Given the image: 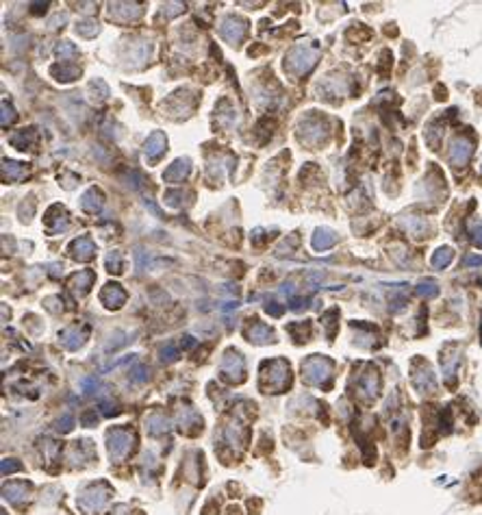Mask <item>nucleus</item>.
Here are the masks:
<instances>
[{
	"instance_id": "nucleus-1",
	"label": "nucleus",
	"mask_w": 482,
	"mask_h": 515,
	"mask_svg": "<svg viewBox=\"0 0 482 515\" xmlns=\"http://www.w3.org/2000/svg\"><path fill=\"white\" fill-rule=\"evenodd\" d=\"M322 54V48L317 46V42H298L289 48V52L285 54V63L283 68L287 74L296 76V78H302L317 66V59Z\"/></svg>"
},
{
	"instance_id": "nucleus-2",
	"label": "nucleus",
	"mask_w": 482,
	"mask_h": 515,
	"mask_svg": "<svg viewBox=\"0 0 482 515\" xmlns=\"http://www.w3.org/2000/svg\"><path fill=\"white\" fill-rule=\"evenodd\" d=\"M261 387L271 393L291 387V367L285 359H271L261 365Z\"/></svg>"
},
{
	"instance_id": "nucleus-3",
	"label": "nucleus",
	"mask_w": 482,
	"mask_h": 515,
	"mask_svg": "<svg viewBox=\"0 0 482 515\" xmlns=\"http://www.w3.org/2000/svg\"><path fill=\"white\" fill-rule=\"evenodd\" d=\"M332 372H334V363L328 356H322V354H311L302 363L304 381L324 389H328L332 385Z\"/></svg>"
},
{
	"instance_id": "nucleus-4",
	"label": "nucleus",
	"mask_w": 482,
	"mask_h": 515,
	"mask_svg": "<svg viewBox=\"0 0 482 515\" xmlns=\"http://www.w3.org/2000/svg\"><path fill=\"white\" fill-rule=\"evenodd\" d=\"M300 142H304L308 146H322L328 142L330 137V126L326 122V117L322 115H306L300 122Z\"/></svg>"
},
{
	"instance_id": "nucleus-5",
	"label": "nucleus",
	"mask_w": 482,
	"mask_h": 515,
	"mask_svg": "<svg viewBox=\"0 0 482 515\" xmlns=\"http://www.w3.org/2000/svg\"><path fill=\"white\" fill-rule=\"evenodd\" d=\"M133 444H135V435L126 428H113V430H109L107 433L109 454H111V459H115V461L129 457L131 450H133Z\"/></svg>"
},
{
	"instance_id": "nucleus-6",
	"label": "nucleus",
	"mask_w": 482,
	"mask_h": 515,
	"mask_svg": "<svg viewBox=\"0 0 482 515\" xmlns=\"http://www.w3.org/2000/svg\"><path fill=\"white\" fill-rule=\"evenodd\" d=\"M248 29H250V22L245 20V17L226 15L220 24V35H222V39H226L228 44L239 46L245 39V35H248Z\"/></svg>"
},
{
	"instance_id": "nucleus-7",
	"label": "nucleus",
	"mask_w": 482,
	"mask_h": 515,
	"mask_svg": "<svg viewBox=\"0 0 482 515\" xmlns=\"http://www.w3.org/2000/svg\"><path fill=\"white\" fill-rule=\"evenodd\" d=\"M220 374H222V379L230 381V383H243V379H245V361H243L241 352L226 350L222 363H220Z\"/></svg>"
},
{
	"instance_id": "nucleus-8",
	"label": "nucleus",
	"mask_w": 482,
	"mask_h": 515,
	"mask_svg": "<svg viewBox=\"0 0 482 515\" xmlns=\"http://www.w3.org/2000/svg\"><path fill=\"white\" fill-rule=\"evenodd\" d=\"M87 337H89V326L85 324V322H74V324L66 326L59 333V342H61L63 348H68V350L74 352L87 342Z\"/></svg>"
},
{
	"instance_id": "nucleus-9",
	"label": "nucleus",
	"mask_w": 482,
	"mask_h": 515,
	"mask_svg": "<svg viewBox=\"0 0 482 515\" xmlns=\"http://www.w3.org/2000/svg\"><path fill=\"white\" fill-rule=\"evenodd\" d=\"M109 496H111V489L104 485V483H98V485H92L87 487V489L83 491V496H80V507L87 509V511H96V509H102Z\"/></svg>"
},
{
	"instance_id": "nucleus-10",
	"label": "nucleus",
	"mask_w": 482,
	"mask_h": 515,
	"mask_svg": "<svg viewBox=\"0 0 482 515\" xmlns=\"http://www.w3.org/2000/svg\"><path fill=\"white\" fill-rule=\"evenodd\" d=\"M68 217L70 215H68L66 207H63V205H52L46 211V215H44V226H46V231L50 235H59L63 231H68V226H70V220Z\"/></svg>"
},
{
	"instance_id": "nucleus-11",
	"label": "nucleus",
	"mask_w": 482,
	"mask_h": 515,
	"mask_svg": "<svg viewBox=\"0 0 482 515\" xmlns=\"http://www.w3.org/2000/svg\"><path fill=\"white\" fill-rule=\"evenodd\" d=\"M243 335L248 337V342H252V344H271V342H276L274 330H271L267 324H263L259 318L248 320Z\"/></svg>"
},
{
	"instance_id": "nucleus-12",
	"label": "nucleus",
	"mask_w": 482,
	"mask_h": 515,
	"mask_svg": "<svg viewBox=\"0 0 482 515\" xmlns=\"http://www.w3.org/2000/svg\"><path fill=\"white\" fill-rule=\"evenodd\" d=\"M471 154H474V144H471L467 137H454L452 144H450V163L456 165V168H463L467 165Z\"/></svg>"
},
{
	"instance_id": "nucleus-13",
	"label": "nucleus",
	"mask_w": 482,
	"mask_h": 515,
	"mask_svg": "<svg viewBox=\"0 0 482 515\" xmlns=\"http://www.w3.org/2000/svg\"><path fill=\"white\" fill-rule=\"evenodd\" d=\"M111 20L115 22H131V20H137L143 13V5L141 3H111Z\"/></svg>"
},
{
	"instance_id": "nucleus-14",
	"label": "nucleus",
	"mask_w": 482,
	"mask_h": 515,
	"mask_svg": "<svg viewBox=\"0 0 482 515\" xmlns=\"http://www.w3.org/2000/svg\"><path fill=\"white\" fill-rule=\"evenodd\" d=\"M126 291L120 283H107L102 291H100V302L107 307V309H122L126 305Z\"/></svg>"
},
{
	"instance_id": "nucleus-15",
	"label": "nucleus",
	"mask_w": 482,
	"mask_h": 515,
	"mask_svg": "<svg viewBox=\"0 0 482 515\" xmlns=\"http://www.w3.org/2000/svg\"><path fill=\"white\" fill-rule=\"evenodd\" d=\"M165 150H167V137H165V133H161V131L150 133V137L143 144L145 159H148L150 163H154V161H159L163 154H165Z\"/></svg>"
},
{
	"instance_id": "nucleus-16",
	"label": "nucleus",
	"mask_w": 482,
	"mask_h": 515,
	"mask_svg": "<svg viewBox=\"0 0 482 515\" xmlns=\"http://www.w3.org/2000/svg\"><path fill=\"white\" fill-rule=\"evenodd\" d=\"M68 252L72 259H76V261H92L96 256V244H94V239L87 235L76 237L74 242L68 246Z\"/></svg>"
},
{
	"instance_id": "nucleus-17",
	"label": "nucleus",
	"mask_w": 482,
	"mask_h": 515,
	"mask_svg": "<svg viewBox=\"0 0 482 515\" xmlns=\"http://www.w3.org/2000/svg\"><path fill=\"white\" fill-rule=\"evenodd\" d=\"M96 283V272L94 270H78L76 274H72L68 279V289L76 296H85Z\"/></svg>"
},
{
	"instance_id": "nucleus-18",
	"label": "nucleus",
	"mask_w": 482,
	"mask_h": 515,
	"mask_svg": "<svg viewBox=\"0 0 482 515\" xmlns=\"http://www.w3.org/2000/svg\"><path fill=\"white\" fill-rule=\"evenodd\" d=\"M417 365V370L413 372V385L420 391H432L434 387H436V381H434V372H432V367L426 363V361H417L415 363Z\"/></svg>"
},
{
	"instance_id": "nucleus-19",
	"label": "nucleus",
	"mask_w": 482,
	"mask_h": 515,
	"mask_svg": "<svg viewBox=\"0 0 482 515\" xmlns=\"http://www.w3.org/2000/svg\"><path fill=\"white\" fill-rule=\"evenodd\" d=\"M104 207V194L100 187H89L83 196H80V209L89 215H98Z\"/></svg>"
},
{
	"instance_id": "nucleus-20",
	"label": "nucleus",
	"mask_w": 482,
	"mask_h": 515,
	"mask_svg": "<svg viewBox=\"0 0 482 515\" xmlns=\"http://www.w3.org/2000/svg\"><path fill=\"white\" fill-rule=\"evenodd\" d=\"M9 144L17 150H33V146L37 144V128L29 126V128H22V131H15L13 135H9Z\"/></svg>"
},
{
	"instance_id": "nucleus-21",
	"label": "nucleus",
	"mask_w": 482,
	"mask_h": 515,
	"mask_svg": "<svg viewBox=\"0 0 482 515\" xmlns=\"http://www.w3.org/2000/svg\"><path fill=\"white\" fill-rule=\"evenodd\" d=\"M378 389H380V376H378V370H376V367H369L365 374H361V379H359V391H361L367 400H371V398L378 396Z\"/></svg>"
},
{
	"instance_id": "nucleus-22",
	"label": "nucleus",
	"mask_w": 482,
	"mask_h": 515,
	"mask_svg": "<svg viewBox=\"0 0 482 515\" xmlns=\"http://www.w3.org/2000/svg\"><path fill=\"white\" fill-rule=\"evenodd\" d=\"M189 172H192V161L187 157L185 159H176L172 165H167V170L163 172V181L165 183H183Z\"/></svg>"
},
{
	"instance_id": "nucleus-23",
	"label": "nucleus",
	"mask_w": 482,
	"mask_h": 515,
	"mask_svg": "<svg viewBox=\"0 0 482 515\" xmlns=\"http://www.w3.org/2000/svg\"><path fill=\"white\" fill-rule=\"evenodd\" d=\"M337 239H339L337 233L330 231V228H326V226H322V228H317V231H315V235L311 239V246H313V250L324 252V250H330V248L337 244Z\"/></svg>"
},
{
	"instance_id": "nucleus-24",
	"label": "nucleus",
	"mask_w": 482,
	"mask_h": 515,
	"mask_svg": "<svg viewBox=\"0 0 482 515\" xmlns=\"http://www.w3.org/2000/svg\"><path fill=\"white\" fill-rule=\"evenodd\" d=\"M50 76L57 78L59 83H70L80 76V68L74 63H54L50 68Z\"/></svg>"
},
{
	"instance_id": "nucleus-25",
	"label": "nucleus",
	"mask_w": 482,
	"mask_h": 515,
	"mask_svg": "<svg viewBox=\"0 0 482 515\" xmlns=\"http://www.w3.org/2000/svg\"><path fill=\"white\" fill-rule=\"evenodd\" d=\"M26 176V165L13 159H3V181L5 183H15Z\"/></svg>"
},
{
	"instance_id": "nucleus-26",
	"label": "nucleus",
	"mask_w": 482,
	"mask_h": 515,
	"mask_svg": "<svg viewBox=\"0 0 482 515\" xmlns=\"http://www.w3.org/2000/svg\"><path fill=\"white\" fill-rule=\"evenodd\" d=\"M458 363H460L458 350H454L452 354H443L441 356L443 376H445V383H448V385H454V381H456V367H458Z\"/></svg>"
},
{
	"instance_id": "nucleus-27",
	"label": "nucleus",
	"mask_w": 482,
	"mask_h": 515,
	"mask_svg": "<svg viewBox=\"0 0 482 515\" xmlns=\"http://www.w3.org/2000/svg\"><path fill=\"white\" fill-rule=\"evenodd\" d=\"M322 326L326 328V337L332 342L339 328V309H328L326 313H322Z\"/></svg>"
},
{
	"instance_id": "nucleus-28",
	"label": "nucleus",
	"mask_w": 482,
	"mask_h": 515,
	"mask_svg": "<svg viewBox=\"0 0 482 515\" xmlns=\"http://www.w3.org/2000/svg\"><path fill=\"white\" fill-rule=\"evenodd\" d=\"M29 491H31V485H26V483H11V485H7L5 489H3L5 498L11 500V502L29 498Z\"/></svg>"
},
{
	"instance_id": "nucleus-29",
	"label": "nucleus",
	"mask_w": 482,
	"mask_h": 515,
	"mask_svg": "<svg viewBox=\"0 0 482 515\" xmlns=\"http://www.w3.org/2000/svg\"><path fill=\"white\" fill-rule=\"evenodd\" d=\"M287 330H289V335L294 337L298 344L308 342V337H311V322H308V320H304V322H294V324L287 326Z\"/></svg>"
},
{
	"instance_id": "nucleus-30",
	"label": "nucleus",
	"mask_w": 482,
	"mask_h": 515,
	"mask_svg": "<svg viewBox=\"0 0 482 515\" xmlns=\"http://www.w3.org/2000/svg\"><path fill=\"white\" fill-rule=\"evenodd\" d=\"M145 428H148L150 435H163V433H167L170 424H167L165 415H161V413H152L150 418H145Z\"/></svg>"
},
{
	"instance_id": "nucleus-31",
	"label": "nucleus",
	"mask_w": 482,
	"mask_h": 515,
	"mask_svg": "<svg viewBox=\"0 0 482 515\" xmlns=\"http://www.w3.org/2000/svg\"><path fill=\"white\" fill-rule=\"evenodd\" d=\"M415 293H417L420 298H426V300L436 298V296H439V283H436L434 279H424V281L417 283Z\"/></svg>"
},
{
	"instance_id": "nucleus-32",
	"label": "nucleus",
	"mask_w": 482,
	"mask_h": 515,
	"mask_svg": "<svg viewBox=\"0 0 482 515\" xmlns=\"http://www.w3.org/2000/svg\"><path fill=\"white\" fill-rule=\"evenodd\" d=\"M87 91L92 94V100H94V103H104V100L109 98V94H111V91H109V85H107L102 78H96V81L89 83Z\"/></svg>"
},
{
	"instance_id": "nucleus-33",
	"label": "nucleus",
	"mask_w": 482,
	"mask_h": 515,
	"mask_svg": "<svg viewBox=\"0 0 482 515\" xmlns=\"http://www.w3.org/2000/svg\"><path fill=\"white\" fill-rule=\"evenodd\" d=\"M194 194L192 191H183V189H167L165 196H163V200H165L167 207H174V209H180L185 205V198H192Z\"/></svg>"
},
{
	"instance_id": "nucleus-34",
	"label": "nucleus",
	"mask_w": 482,
	"mask_h": 515,
	"mask_svg": "<svg viewBox=\"0 0 482 515\" xmlns=\"http://www.w3.org/2000/svg\"><path fill=\"white\" fill-rule=\"evenodd\" d=\"M452 259H454V250H452V248L450 246H441L439 250L432 254V268H436V270L448 268V265L452 263Z\"/></svg>"
},
{
	"instance_id": "nucleus-35",
	"label": "nucleus",
	"mask_w": 482,
	"mask_h": 515,
	"mask_svg": "<svg viewBox=\"0 0 482 515\" xmlns=\"http://www.w3.org/2000/svg\"><path fill=\"white\" fill-rule=\"evenodd\" d=\"M104 265L111 274H122L124 272V254L120 250H111L104 256Z\"/></svg>"
},
{
	"instance_id": "nucleus-36",
	"label": "nucleus",
	"mask_w": 482,
	"mask_h": 515,
	"mask_svg": "<svg viewBox=\"0 0 482 515\" xmlns=\"http://www.w3.org/2000/svg\"><path fill=\"white\" fill-rule=\"evenodd\" d=\"M180 344H176V342H167L165 346H161V350H159V359L163 363H174L176 359L180 356Z\"/></svg>"
},
{
	"instance_id": "nucleus-37",
	"label": "nucleus",
	"mask_w": 482,
	"mask_h": 515,
	"mask_svg": "<svg viewBox=\"0 0 482 515\" xmlns=\"http://www.w3.org/2000/svg\"><path fill=\"white\" fill-rule=\"evenodd\" d=\"M404 226H406V231L411 235H415V237H424L426 233H428V222L422 220V217H406Z\"/></svg>"
},
{
	"instance_id": "nucleus-38",
	"label": "nucleus",
	"mask_w": 482,
	"mask_h": 515,
	"mask_svg": "<svg viewBox=\"0 0 482 515\" xmlns=\"http://www.w3.org/2000/svg\"><path fill=\"white\" fill-rule=\"evenodd\" d=\"M54 54L61 59V63H68V59H74L76 54H78V50H76V46L74 44H70V42H59L57 46H54Z\"/></svg>"
},
{
	"instance_id": "nucleus-39",
	"label": "nucleus",
	"mask_w": 482,
	"mask_h": 515,
	"mask_svg": "<svg viewBox=\"0 0 482 515\" xmlns=\"http://www.w3.org/2000/svg\"><path fill=\"white\" fill-rule=\"evenodd\" d=\"M131 339H129V333H124V330H115V333L109 337V342L104 344V352H111V350H117V348L126 346Z\"/></svg>"
},
{
	"instance_id": "nucleus-40",
	"label": "nucleus",
	"mask_w": 482,
	"mask_h": 515,
	"mask_svg": "<svg viewBox=\"0 0 482 515\" xmlns=\"http://www.w3.org/2000/svg\"><path fill=\"white\" fill-rule=\"evenodd\" d=\"M98 31H100V26H98L96 20H80L76 24V33L80 35V37L92 39V37H96V35H98Z\"/></svg>"
},
{
	"instance_id": "nucleus-41",
	"label": "nucleus",
	"mask_w": 482,
	"mask_h": 515,
	"mask_svg": "<svg viewBox=\"0 0 482 515\" xmlns=\"http://www.w3.org/2000/svg\"><path fill=\"white\" fill-rule=\"evenodd\" d=\"M3 115H0V124H3V128H7V126H11L15 120H17V113H15V109H13V105H9L7 100H3Z\"/></svg>"
},
{
	"instance_id": "nucleus-42",
	"label": "nucleus",
	"mask_w": 482,
	"mask_h": 515,
	"mask_svg": "<svg viewBox=\"0 0 482 515\" xmlns=\"http://www.w3.org/2000/svg\"><path fill=\"white\" fill-rule=\"evenodd\" d=\"M148 376H150V370H148V365H135L133 370H131V383H135V385H141V383H145L148 381Z\"/></svg>"
},
{
	"instance_id": "nucleus-43",
	"label": "nucleus",
	"mask_w": 482,
	"mask_h": 515,
	"mask_svg": "<svg viewBox=\"0 0 482 515\" xmlns=\"http://www.w3.org/2000/svg\"><path fill=\"white\" fill-rule=\"evenodd\" d=\"M187 9V5L185 3H167V5H163V17L165 20H172V17H176V15H180Z\"/></svg>"
},
{
	"instance_id": "nucleus-44",
	"label": "nucleus",
	"mask_w": 482,
	"mask_h": 515,
	"mask_svg": "<svg viewBox=\"0 0 482 515\" xmlns=\"http://www.w3.org/2000/svg\"><path fill=\"white\" fill-rule=\"evenodd\" d=\"M469 239H471V244H474L476 248H482V222L471 224V228H469Z\"/></svg>"
},
{
	"instance_id": "nucleus-45",
	"label": "nucleus",
	"mask_w": 482,
	"mask_h": 515,
	"mask_svg": "<svg viewBox=\"0 0 482 515\" xmlns=\"http://www.w3.org/2000/svg\"><path fill=\"white\" fill-rule=\"evenodd\" d=\"M22 470V465L15 461V459H5L3 461V474L7 476V474H15V472H20Z\"/></svg>"
},
{
	"instance_id": "nucleus-46",
	"label": "nucleus",
	"mask_w": 482,
	"mask_h": 515,
	"mask_svg": "<svg viewBox=\"0 0 482 515\" xmlns=\"http://www.w3.org/2000/svg\"><path fill=\"white\" fill-rule=\"evenodd\" d=\"M72 426H74V418H72L70 413H66V415L59 420V426H57V428L61 430V433H70Z\"/></svg>"
},
{
	"instance_id": "nucleus-47",
	"label": "nucleus",
	"mask_w": 482,
	"mask_h": 515,
	"mask_svg": "<svg viewBox=\"0 0 482 515\" xmlns=\"http://www.w3.org/2000/svg\"><path fill=\"white\" fill-rule=\"evenodd\" d=\"M308 302H311V298H291L289 300V309L291 311H302L308 307Z\"/></svg>"
},
{
	"instance_id": "nucleus-48",
	"label": "nucleus",
	"mask_w": 482,
	"mask_h": 515,
	"mask_svg": "<svg viewBox=\"0 0 482 515\" xmlns=\"http://www.w3.org/2000/svg\"><path fill=\"white\" fill-rule=\"evenodd\" d=\"M100 407H102V413H104L107 418H111V415H117V413H120V409H117V404H115V402L102 400V402H100Z\"/></svg>"
},
{
	"instance_id": "nucleus-49",
	"label": "nucleus",
	"mask_w": 482,
	"mask_h": 515,
	"mask_svg": "<svg viewBox=\"0 0 482 515\" xmlns=\"http://www.w3.org/2000/svg\"><path fill=\"white\" fill-rule=\"evenodd\" d=\"M265 311H267L269 315L280 318V315L285 313V307H283V305H278V302H267V305H265Z\"/></svg>"
},
{
	"instance_id": "nucleus-50",
	"label": "nucleus",
	"mask_w": 482,
	"mask_h": 515,
	"mask_svg": "<svg viewBox=\"0 0 482 515\" xmlns=\"http://www.w3.org/2000/svg\"><path fill=\"white\" fill-rule=\"evenodd\" d=\"M192 418H194L196 428H198V430H202V420H200V418L196 415V413H192ZM187 426H189V418H183V415H180V430H185V433H187Z\"/></svg>"
},
{
	"instance_id": "nucleus-51",
	"label": "nucleus",
	"mask_w": 482,
	"mask_h": 515,
	"mask_svg": "<svg viewBox=\"0 0 482 515\" xmlns=\"http://www.w3.org/2000/svg\"><path fill=\"white\" fill-rule=\"evenodd\" d=\"M96 422H98V413L96 411H87V413H83V418H80V424L87 426V428L94 426Z\"/></svg>"
},
{
	"instance_id": "nucleus-52",
	"label": "nucleus",
	"mask_w": 482,
	"mask_h": 515,
	"mask_svg": "<svg viewBox=\"0 0 482 515\" xmlns=\"http://www.w3.org/2000/svg\"><path fill=\"white\" fill-rule=\"evenodd\" d=\"M80 385H83V391L89 396V393H94V391H96V387H98V379H96V376H92V379H85Z\"/></svg>"
},
{
	"instance_id": "nucleus-53",
	"label": "nucleus",
	"mask_w": 482,
	"mask_h": 515,
	"mask_svg": "<svg viewBox=\"0 0 482 515\" xmlns=\"http://www.w3.org/2000/svg\"><path fill=\"white\" fill-rule=\"evenodd\" d=\"M61 181H66V183H63V187H66V189H72V187H74L76 183H78V176H76V174H63Z\"/></svg>"
},
{
	"instance_id": "nucleus-54",
	"label": "nucleus",
	"mask_w": 482,
	"mask_h": 515,
	"mask_svg": "<svg viewBox=\"0 0 482 515\" xmlns=\"http://www.w3.org/2000/svg\"><path fill=\"white\" fill-rule=\"evenodd\" d=\"M46 9H48V3H33L31 5V13L41 15V13H46Z\"/></svg>"
},
{
	"instance_id": "nucleus-55",
	"label": "nucleus",
	"mask_w": 482,
	"mask_h": 515,
	"mask_svg": "<svg viewBox=\"0 0 482 515\" xmlns=\"http://www.w3.org/2000/svg\"><path fill=\"white\" fill-rule=\"evenodd\" d=\"M194 346H196V339L192 335L180 337V348H183V350H189V348H194Z\"/></svg>"
},
{
	"instance_id": "nucleus-56",
	"label": "nucleus",
	"mask_w": 482,
	"mask_h": 515,
	"mask_svg": "<svg viewBox=\"0 0 482 515\" xmlns=\"http://www.w3.org/2000/svg\"><path fill=\"white\" fill-rule=\"evenodd\" d=\"M465 265H467V268H476V265H482V256H478V254L467 256V259H465Z\"/></svg>"
},
{
	"instance_id": "nucleus-57",
	"label": "nucleus",
	"mask_w": 482,
	"mask_h": 515,
	"mask_svg": "<svg viewBox=\"0 0 482 515\" xmlns=\"http://www.w3.org/2000/svg\"><path fill=\"white\" fill-rule=\"evenodd\" d=\"M480 339H482V326H480Z\"/></svg>"
}]
</instances>
